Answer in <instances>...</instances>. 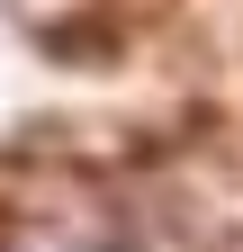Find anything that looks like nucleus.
Wrapping results in <instances>:
<instances>
[{
	"instance_id": "f257e3e1",
	"label": "nucleus",
	"mask_w": 243,
	"mask_h": 252,
	"mask_svg": "<svg viewBox=\"0 0 243 252\" xmlns=\"http://www.w3.org/2000/svg\"><path fill=\"white\" fill-rule=\"evenodd\" d=\"M45 252H72V243H45Z\"/></svg>"
}]
</instances>
